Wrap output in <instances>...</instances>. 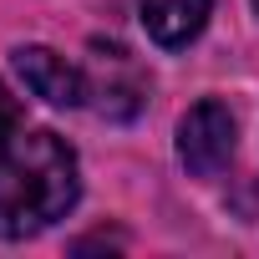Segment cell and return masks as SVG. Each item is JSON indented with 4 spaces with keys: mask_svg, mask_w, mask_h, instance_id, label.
<instances>
[{
    "mask_svg": "<svg viewBox=\"0 0 259 259\" xmlns=\"http://www.w3.org/2000/svg\"><path fill=\"white\" fill-rule=\"evenodd\" d=\"M178 158L193 178H219L234 158V117L224 102H198L178 122Z\"/></svg>",
    "mask_w": 259,
    "mask_h": 259,
    "instance_id": "cell-2",
    "label": "cell"
},
{
    "mask_svg": "<svg viewBox=\"0 0 259 259\" xmlns=\"http://www.w3.org/2000/svg\"><path fill=\"white\" fill-rule=\"evenodd\" d=\"M11 133H21V107H16V97L0 87V143H6Z\"/></svg>",
    "mask_w": 259,
    "mask_h": 259,
    "instance_id": "cell-6",
    "label": "cell"
},
{
    "mask_svg": "<svg viewBox=\"0 0 259 259\" xmlns=\"http://www.w3.org/2000/svg\"><path fill=\"white\" fill-rule=\"evenodd\" d=\"M16 71L51 107H81L87 102V71L71 66L66 56H56L51 46H16Z\"/></svg>",
    "mask_w": 259,
    "mask_h": 259,
    "instance_id": "cell-4",
    "label": "cell"
},
{
    "mask_svg": "<svg viewBox=\"0 0 259 259\" xmlns=\"http://www.w3.org/2000/svg\"><path fill=\"white\" fill-rule=\"evenodd\" d=\"M76 193V153L56 133H11L0 143V239L41 234L71 213Z\"/></svg>",
    "mask_w": 259,
    "mask_h": 259,
    "instance_id": "cell-1",
    "label": "cell"
},
{
    "mask_svg": "<svg viewBox=\"0 0 259 259\" xmlns=\"http://www.w3.org/2000/svg\"><path fill=\"white\" fill-rule=\"evenodd\" d=\"M143 76L133 66L122 46H97V61L87 71V102L102 112V117H133L143 107Z\"/></svg>",
    "mask_w": 259,
    "mask_h": 259,
    "instance_id": "cell-3",
    "label": "cell"
},
{
    "mask_svg": "<svg viewBox=\"0 0 259 259\" xmlns=\"http://www.w3.org/2000/svg\"><path fill=\"white\" fill-rule=\"evenodd\" d=\"M213 0H143V26L158 46H188L203 21H208Z\"/></svg>",
    "mask_w": 259,
    "mask_h": 259,
    "instance_id": "cell-5",
    "label": "cell"
},
{
    "mask_svg": "<svg viewBox=\"0 0 259 259\" xmlns=\"http://www.w3.org/2000/svg\"><path fill=\"white\" fill-rule=\"evenodd\" d=\"M254 11H259V0H254Z\"/></svg>",
    "mask_w": 259,
    "mask_h": 259,
    "instance_id": "cell-7",
    "label": "cell"
}]
</instances>
